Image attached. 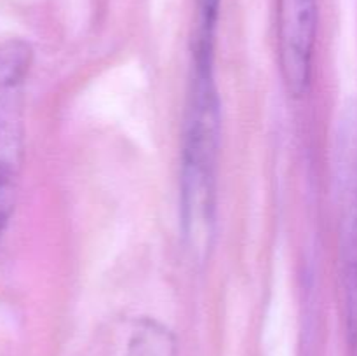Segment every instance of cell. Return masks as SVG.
Listing matches in <instances>:
<instances>
[{
	"label": "cell",
	"instance_id": "6da1fadb",
	"mask_svg": "<svg viewBox=\"0 0 357 356\" xmlns=\"http://www.w3.org/2000/svg\"><path fill=\"white\" fill-rule=\"evenodd\" d=\"M220 131L222 115L213 59L195 58L181 140L180 216L185 246L201 262L215 239Z\"/></svg>",
	"mask_w": 357,
	"mask_h": 356
},
{
	"label": "cell",
	"instance_id": "7a4b0ae2",
	"mask_svg": "<svg viewBox=\"0 0 357 356\" xmlns=\"http://www.w3.org/2000/svg\"><path fill=\"white\" fill-rule=\"evenodd\" d=\"M33 49L21 38L0 44V209L10 216L21 166V93Z\"/></svg>",
	"mask_w": 357,
	"mask_h": 356
},
{
	"label": "cell",
	"instance_id": "3957f363",
	"mask_svg": "<svg viewBox=\"0 0 357 356\" xmlns=\"http://www.w3.org/2000/svg\"><path fill=\"white\" fill-rule=\"evenodd\" d=\"M176 339L164 325L143 320L136 325L126 356H176Z\"/></svg>",
	"mask_w": 357,
	"mask_h": 356
},
{
	"label": "cell",
	"instance_id": "277c9868",
	"mask_svg": "<svg viewBox=\"0 0 357 356\" xmlns=\"http://www.w3.org/2000/svg\"><path fill=\"white\" fill-rule=\"evenodd\" d=\"M345 222H347L344 232L345 295H347L349 334H351L352 349L357 356V213H351Z\"/></svg>",
	"mask_w": 357,
	"mask_h": 356
},
{
	"label": "cell",
	"instance_id": "5b68a950",
	"mask_svg": "<svg viewBox=\"0 0 357 356\" xmlns=\"http://www.w3.org/2000/svg\"><path fill=\"white\" fill-rule=\"evenodd\" d=\"M222 0H195L194 52L215 54V35Z\"/></svg>",
	"mask_w": 357,
	"mask_h": 356
},
{
	"label": "cell",
	"instance_id": "8992f818",
	"mask_svg": "<svg viewBox=\"0 0 357 356\" xmlns=\"http://www.w3.org/2000/svg\"><path fill=\"white\" fill-rule=\"evenodd\" d=\"M7 222H9V216H7L6 213H3L2 209H0V232H2V230L6 229Z\"/></svg>",
	"mask_w": 357,
	"mask_h": 356
}]
</instances>
